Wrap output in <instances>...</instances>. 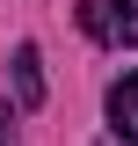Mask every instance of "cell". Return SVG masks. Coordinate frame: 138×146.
Wrapping results in <instances>:
<instances>
[{"label":"cell","mask_w":138,"mask_h":146,"mask_svg":"<svg viewBox=\"0 0 138 146\" xmlns=\"http://www.w3.org/2000/svg\"><path fill=\"white\" fill-rule=\"evenodd\" d=\"M80 29L109 51L138 44V0H80Z\"/></svg>","instance_id":"obj_1"},{"label":"cell","mask_w":138,"mask_h":146,"mask_svg":"<svg viewBox=\"0 0 138 146\" xmlns=\"http://www.w3.org/2000/svg\"><path fill=\"white\" fill-rule=\"evenodd\" d=\"M109 131L124 146H138V73H124L116 88H109Z\"/></svg>","instance_id":"obj_2"},{"label":"cell","mask_w":138,"mask_h":146,"mask_svg":"<svg viewBox=\"0 0 138 146\" xmlns=\"http://www.w3.org/2000/svg\"><path fill=\"white\" fill-rule=\"evenodd\" d=\"M15 102H22V110L44 102V58H36V44H22V51H15Z\"/></svg>","instance_id":"obj_3"},{"label":"cell","mask_w":138,"mask_h":146,"mask_svg":"<svg viewBox=\"0 0 138 146\" xmlns=\"http://www.w3.org/2000/svg\"><path fill=\"white\" fill-rule=\"evenodd\" d=\"M0 146H22V131H15V110L0 102Z\"/></svg>","instance_id":"obj_4"}]
</instances>
